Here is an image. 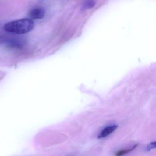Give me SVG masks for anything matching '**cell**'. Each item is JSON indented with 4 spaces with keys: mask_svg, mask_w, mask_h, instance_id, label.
Instances as JSON below:
<instances>
[{
    "mask_svg": "<svg viewBox=\"0 0 156 156\" xmlns=\"http://www.w3.org/2000/svg\"><path fill=\"white\" fill-rule=\"evenodd\" d=\"M34 27V23L32 20L24 19L9 23L5 24L4 28L8 32L23 34L31 31Z\"/></svg>",
    "mask_w": 156,
    "mask_h": 156,
    "instance_id": "obj_1",
    "label": "cell"
},
{
    "mask_svg": "<svg viewBox=\"0 0 156 156\" xmlns=\"http://www.w3.org/2000/svg\"><path fill=\"white\" fill-rule=\"evenodd\" d=\"M29 15L33 20H41L45 15V11L43 8H36L30 11Z\"/></svg>",
    "mask_w": 156,
    "mask_h": 156,
    "instance_id": "obj_2",
    "label": "cell"
},
{
    "mask_svg": "<svg viewBox=\"0 0 156 156\" xmlns=\"http://www.w3.org/2000/svg\"><path fill=\"white\" fill-rule=\"evenodd\" d=\"M118 128L117 125H114L105 128L98 136V138H103L110 135Z\"/></svg>",
    "mask_w": 156,
    "mask_h": 156,
    "instance_id": "obj_3",
    "label": "cell"
},
{
    "mask_svg": "<svg viewBox=\"0 0 156 156\" xmlns=\"http://www.w3.org/2000/svg\"><path fill=\"white\" fill-rule=\"evenodd\" d=\"M138 144H136L134 145L132 147L128 149L122 150L119 151H117L116 153H115V156H123L127 153H129L130 151H133V150L135 149L137 147Z\"/></svg>",
    "mask_w": 156,
    "mask_h": 156,
    "instance_id": "obj_4",
    "label": "cell"
},
{
    "mask_svg": "<svg viewBox=\"0 0 156 156\" xmlns=\"http://www.w3.org/2000/svg\"><path fill=\"white\" fill-rule=\"evenodd\" d=\"M95 5V2L94 1H87L85 2L82 6V9H86L93 8Z\"/></svg>",
    "mask_w": 156,
    "mask_h": 156,
    "instance_id": "obj_5",
    "label": "cell"
},
{
    "mask_svg": "<svg viewBox=\"0 0 156 156\" xmlns=\"http://www.w3.org/2000/svg\"><path fill=\"white\" fill-rule=\"evenodd\" d=\"M155 147H156V142L154 141V142H151L150 144L148 145L147 147V150L149 151L151 149L153 148H155Z\"/></svg>",
    "mask_w": 156,
    "mask_h": 156,
    "instance_id": "obj_6",
    "label": "cell"
}]
</instances>
